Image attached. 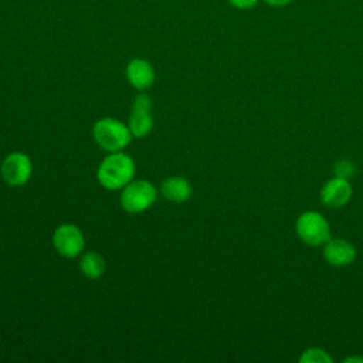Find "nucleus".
Instances as JSON below:
<instances>
[{
  "mask_svg": "<svg viewBox=\"0 0 363 363\" xmlns=\"http://www.w3.org/2000/svg\"><path fill=\"white\" fill-rule=\"evenodd\" d=\"M162 194L174 203H183L191 196V184L184 177H169L160 186Z\"/></svg>",
  "mask_w": 363,
  "mask_h": 363,
  "instance_id": "10",
  "label": "nucleus"
},
{
  "mask_svg": "<svg viewBox=\"0 0 363 363\" xmlns=\"http://www.w3.org/2000/svg\"><path fill=\"white\" fill-rule=\"evenodd\" d=\"M354 164L350 160L340 159L333 164V174L342 179H350L354 174Z\"/></svg>",
  "mask_w": 363,
  "mask_h": 363,
  "instance_id": "14",
  "label": "nucleus"
},
{
  "mask_svg": "<svg viewBox=\"0 0 363 363\" xmlns=\"http://www.w3.org/2000/svg\"><path fill=\"white\" fill-rule=\"evenodd\" d=\"M323 258L332 267H347L354 262L356 247L345 238H330L323 244Z\"/></svg>",
  "mask_w": 363,
  "mask_h": 363,
  "instance_id": "8",
  "label": "nucleus"
},
{
  "mask_svg": "<svg viewBox=\"0 0 363 363\" xmlns=\"http://www.w3.org/2000/svg\"><path fill=\"white\" fill-rule=\"evenodd\" d=\"M156 196V189L150 182H129L121 194V204L128 213H142L155 203Z\"/></svg>",
  "mask_w": 363,
  "mask_h": 363,
  "instance_id": "4",
  "label": "nucleus"
},
{
  "mask_svg": "<svg viewBox=\"0 0 363 363\" xmlns=\"http://www.w3.org/2000/svg\"><path fill=\"white\" fill-rule=\"evenodd\" d=\"M228 4L237 10H251L254 9L261 0H227Z\"/></svg>",
  "mask_w": 363,
  "mask_h": 363,
  "instance_id": "15",
  "label": "nucleus"
},
{
  "mask_svg": "<svg viewBox=\"0 0 363 363\" xmlns=\"http://www.w3.org/2000/svg\"><path fill=\"white\" fill-rule=\"evenodd\" d=\"M135 163L130 156L122 152H113L106 156L98 169V180L108 190H118L132 182Z\"/></svg>",
  "mask_w": 363,
  "mask_h": 363,
  "instance_id": "1",
  "label": "nucleus"
},
{
  "mask_svg": "<svg viewBox=\"0 0 363 363\" xmlns=\"http://www.w3.org/2000/svg\"><path fill=\"white\" fill-rule=\"evenodd\" d=\"M264 1L267 6L269 7H274V9H281V7H286L289 6L291 3H294L295 0H261Z\"/></svg>",
  "mask_w": 363,
  "mask_h": 363,
  "instance_id": "16",
  "label": "nucleus"
},
{
  "mask_svg": "<svg viewBox=\"0 0 363 363\" xmlns=\"http://www.w3.org/2000/svg\"><path fill=\"white\" fill-rule=\"evenodd\" d=\"M126 78L132 86L143 91L153 84L155 69L149 61L143 58H133L126 65Z\"/></svg>",
  "mask_w": 363,
  "mask_h": 363,
  "instance_id": "9",
  "label": "nucleus"
},
{
  "mask_svg": "<svg viewBox=\"0 0 363 363\" xmlns=\"http://www.w3.org/2000/svg\"><path fill=\"white\" fill-rule=\"evenodd\" d=\"M128 126L135 138L146 136L153 128V119L150 116V111L132 108V113H130Z\"/></svg>",
  "mask_w": 363,
  "mask_h": 363,
  "instance_id": "11",
  "label": "nucleus"
},
{
  "mask_svg": "<svg viewBox=\"0 0 363 363\" xmlns=\"http://www.w3.org/2000/svg\"><path fill=\"white\" fill-rule=\"evenodd\" d=\"M295 231L299 240L311 247L323 245L332 238L329 221L325 218V216L315 210H308L298 216Z\"/></svg>",
  "mask_w": 363,
  "mask_h": 363,
  "instance_id": "3",
  "label": "nucleus"
},
{
  "mask_svg": "<svg viewBox=\"0 0 363 363\" xmlns=\"http://www.w3.org/2000/svg\"><path fill=\"white\" fill-rule=\"evenodd\" d=\"M105 267L106 265H105L104 258L96 252H86L79 261V268H81L82 274L92 279L99 278L104 274Z\"/></svg>",
  "mask_w": 363,
  "mask_h": 363,
  "instance_id": "12",
  "label": "nucleus"
},
{
  "mask_svg": "<svg viewBox=\"0 0 363 363\" xmlns=\"http://www.w3.org/2000/svg\"><path fill=\"white\" fill-rule=\"evenodd\" d=\"M345 363H350V362H356V363H363V357H357V356H350V357H346L345 360H343Z\"/></svg>",
  "mask_w": 363,
  "mask_h": 363,
  "instance_id": "17",
  "label": "nucleus"
},
{
  "mask_svg": "<svg viewBox=\"0 0 363 363\" xmlns=\"http://www.w3.org/2000/svg\"><path fill=\"white\" fill-rule=\"evenodd\" d=\"M95 142L111 153L121 152L132 139V132L128 125L113 118H104L94 125L92 129Z\"/></svg>",
  "mask_w": 363,
  "mask_h": 363,
  "instance_id": "2",
  "label": "nucleus"
},
{
  "mask_svg": "<svg viewBox=\"0 0 363 363\" xmlns=\"http://www.w3.org/2000/svg\"><path fill=\"white\" fill-rule=\"evenodd\" d=\"M299 363H333V357L322 347H308L299 356Z\"/></svg>",
  "mask_w": 363,
  "mask_h": 363,
  "instance_id": "13",
  "label": "nucleus"
},
{
  "mask_svg": "<svg viewBox=\"0 0 363 363\" xmlns=\"http://www.w3.org/2000/svg\"><path fill=\"white\" fill-rule=\"evenodd\" d=\"M52 242L58 254L67 258H74L81 254L85 240L82 231L77 225L62 224L55 230Z\"/></svg>",
  "mask_w": 363,
  "mask_h": 363,
  "instance_id": "6",
  "label": "nucleus"
},
{
  "mask_svg": "<svg viewBox=\"0 0 363 363\" xmlns=\"http://www.w3.org/2000/svg\"><path fill=\"white\" fill-rule=\"evenodd\" d=\"M352 193L353 189L347 179L333 176L322 186L319 199L320 203L329 208H340L349 203Z\"/></svg>",
  "mask_w": 363,
  "mask_h": 363,
  "instance_id": "7",
  "label": "nucleus"
},
{
  "mask_svg": "<svg viewBox=\"0 0 363 363\" xmlns=\"http://www.w3.org/2000/svg\"><path fill=\"white\" fill-rule=\"evenodd\" d=\"M33 172L31 160L27 155L14 152L9 155L1 163V177L10 186H23L26 184Z\"/></svg>",
  "mask_w": 363,
  "mask_h": 363,
  "instance_id": "5",
  "label": "nucleus"
}]
</instances>
